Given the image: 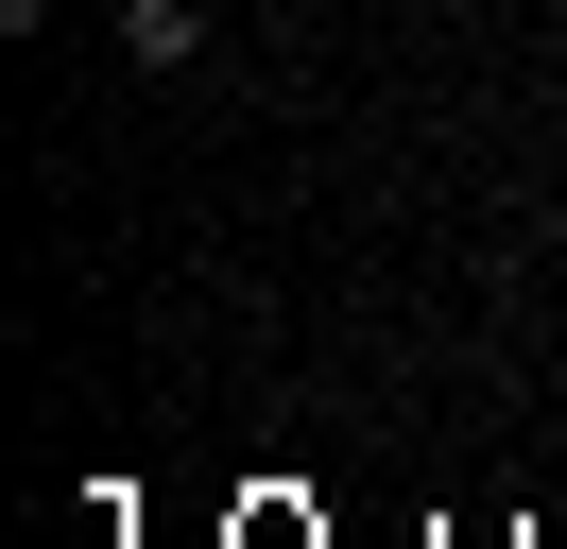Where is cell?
Returning a JSON list of instances; mask_svg holds the SVG:
<instances>
[{
    "label": "cell",
    "instance_id": "1",
    "mask_svg": "<svg viewBox=\"0 0 567 549\" xmlns=\"http://www.w3.org/2000/svg\"><path fill=\"white\" fill-rule=\"evenodd\" d=\"M121 52H138V69H189V52H207V0H121Z\"/></svg>",
    "mask_w": 567,
    "mask_h": 549
}]
</instances>
